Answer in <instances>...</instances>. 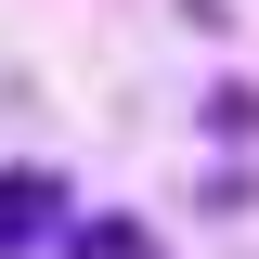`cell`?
<instances>
[{"instance_id": "6da1fadb", "label": "cell", "mask_w": 259, "mask_h": 259, "mask_svg": "<svg viewBox=\"0 0 259 259\" xmlns=\"http://www.w3.org/2000/svg\"><path fill=\"white\" fill-rule=\"evenodd\" d=\"M65 221H78V194H65L52 168H0V259H39V246H65Z\"/></svg>"}, {"instance_id": "7a4b0ae2", "label": "cell", "mask_w": 259, "mask_h": 259, "mask_svg": "<svg viewBox=\"0 0 259 259\" xmlns=\"http://www.w3.org/2000/svg\"><path fill=\"white\" fill-rule=\"evenodd\" d=\"M52 259H156V221H130V207H78Z\"/></svg>"}]
</instances>
